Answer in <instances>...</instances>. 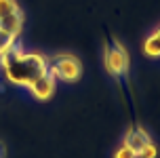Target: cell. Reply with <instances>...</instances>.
Returning <instances> with one entry per match:
<instances>
[{"label": "cell", "instance_id": "8", "mask_svg": "<svg viewBox=\"0 0 160 158\" xmlns=\"http://www.w3.org/2000/svg\"><path fill=\"white\" fill-rule=\"evenodd\" d=\"M19 11V4L15 0H0V19L8 17L11 13H17Z\"/></svg>", "mask_w": 160, "mask_h": 158}, {"label": "cell", "instance_id": "9", "mask_svg": "<svg viewBox=\"0 0 160 158\" xmlns=\"http://www.w3.org/2000/svg\"><path fill=\"white\" fill-rule=\"evenodd\" d=\"M13 44H15V38H11L8 34H4V32L0 30V55H2V53H7Z\"/></svg>", "mask_w": 160, "mask_h": 158}, {"label": "cell", "instance_id": "11", "mask_svg": "<svg viewBox=\"0 0 160 158\" xmlns=\"http://www.w3.org/2000/svg\"><path fill=\"white\" fill-rule=\"evenodd\" d=\"M114 158H137V154L131 148H127L124 143H120L118 148H116V152H114Z\"/></svg>", "mask_w": 160, "mask_h": 158}, {"label": "cell", "instance_id": "12", "mask_svg": "<svg viewBox=\"0 0 160 158\" xmlns=\"http://www.w3.org/2000/svg\"><path fill=\"white\" fill-rule=\"evenodd\" d=\"M0 156H2V152H0Z\"/></svg>", "mask_w": 160, "mask_h": 158}, {"label": "cell", "instance_id": "10", "mask_svg": "<svg viewBox=\"0 0 160 158\" xmlns=\"http://www.w3.org/2000/svg\"><path fill=\"white\" fill-rule=\"evenodd\" d=\"M156 156H158V148H156V143H154V141L148 143L143 150L137 154V158H156Z\"/></svg>", "mask_w": 160, "mask_h": 158}, {"label": "cell", "instance_id": "2", "mask_svg": "<svg viewBox=\"0 0 160 158\" xmlns=\"http://www.w3.org/2000/svg\"><path fill=\"white\" fill-rule=\"evenodd\" d=\"M103 65H105V70H108V74L114 76V78H124V76H127V72H128V53L118 40L105 42Z\"/></svg>", "mask_w": 160, "mask_h": 158}, {"label": "cell", "instance_id": "5", "mask_svg": "<svg viewBox=\"0 0 160 158\" xmlns=\"http://www.w3.org/2000/svg\"><path fill=\"white\" fill-rule=\"evenodd\" d=\"M122 143L127 148H131L135 154H139L148 143H152V137H150V133L145 131L143 126H131L124 133V137H122Z\"/></svg>", "mask_w": 160, "mask_h": 158}, {"label": "cell", "instance_id": "1", "mask_svg": "<svg viewBox=\"0 0 160 158\" xmlns=\"http://www.w3.org/2000/svg\"><path fill=\"white\" fill-rule=\"evenodd\" d=\"M0 65L4 76L19 87H30L38 76L48 72L47 57H42L40 53H25L15 44L0 55Z\"/></svg>", "mask_w": 160, "mask_h": 158}, {"label": "cell", "instance_id": "3", "mask_svg": "<svg viewBox=\"0 0 160 158\" xmlns=\"http://www.w3.org/2000/svg\"><path fill=\"white\" fill-rule=\"evenodd\" d=\"M48 72L55 76V80L76 82L82 76V63L78 61V57L70 55V53H61L48 61Z\"/></svg>", "mask_w": 160, "mask_h": 158}, {"label": "cell", "instance_id": "6", "mask_svg": "<svg viewBox=\"0 0 160 158\" xmlns=\"http://www.w3.org/2000/svg\"><path fill=\"white\" fill-rule=\"evenodd\" d=\"M0 30L4 34H8L11 38H17L21 34V30H23V13H21V8L17 13H11L8 17L0 19Z\"/></svg>", "mask_w": 160, "mask_h": 158}, {"label": "cell", "instance_id": "4", "mask_svg": "<svg viewBox=\"0 0 160 158\" xmlns=\"http://www.w3.org/2000/svg\"><path fill=\"white\" fill-rule=\"evenodd\" d=\"M55 84H57L55 76H53L51 72H44V74L38 76L28 89L32 91V95L38 99V101H47V99H51L53 93H55Z\"/></svg>", "mask_w": 160, "mask_h": 158}, {"label": "cell", "instance_id": "7", "mask_svg": "<svg viewBox=\"0 0 160 158\" xmlns=\"http://www.w3.org/2000/svg\"><path fill=\"white\" fill-rule=\"evenodd\" d=\"M143 53L148 57H160V25L145 38L143 42Z\"/></svg>", "mask_w": 160, "mask_h": 158}]
</instances>
